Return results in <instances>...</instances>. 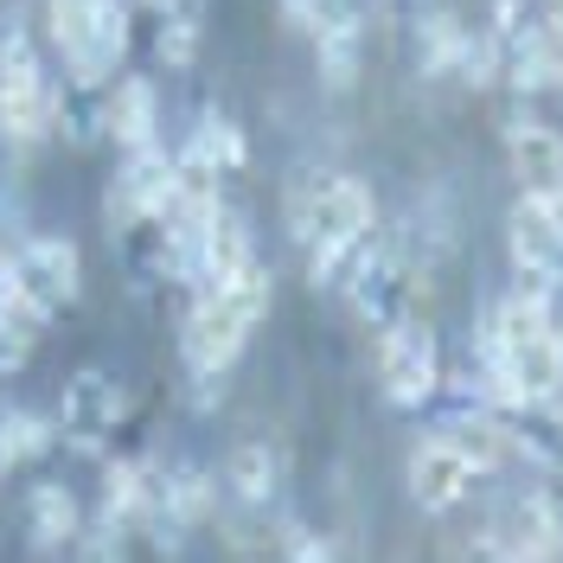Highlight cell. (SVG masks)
I'll list each match as a JSON object with an SVG mask.
<instances>
[{"label":"cell","instance_id":"7a4b0ae2","mask_svg":"<svg viewBox=\"0 0 563 563\" xmlns=\"http://www.w3.org/2000/svg\"><path fill=\"white\" fill-rule=\"evenodd\" d=\"M269 295L276 282L263 263H250L244 276L199 288L192 295V314L179 327V358H186V378H231V365L244 358L256 320L269 314Z\"/></svg>","mask_w":563,"mask_h":563},{"label":"cell","instance_id":"9c48e42d","mask_svg":"<svg viewBox=\"0 0 563 563\" xmlns=\"http://www.w3.org/2000/svg\"><path fill=\"white\" fill-rule=\"evenodd\" d=\"M481 481H487V467L467 455L455 435H442V429L422 435L417 449H410V467H404V487H410V499H417V512H429V519L467 506Z\"/></svg>","mask_w":563,"mask_h":563},{"label":"cell","instance_id":"2e32d148","mask_svg":"<svg viewBox=\"0 0 563 563\" xmlns=\"http://www.w3.org/2000/svg\"><path fill=\"white\" fill-rule=\"evenodd\" d=\"M282 449L276 442H238L231 449V461H224V493L238 499V506H250V512H269L282 499Z\"/></svg>","mask_w":563,"mask_h":563},{"label":"cell","instance_id":"d4e9b609","mask_svg":"<svg viewBox=\"0 0 563 563\" xmlns=\"http://www.w3.org/2000/svg\"><path fill=\"white\" fill-rule=\"evenodd\" d=\"M544 211H551V224L563 231V186H551V192H544Z\"/></svg>","mask_w":563,"mask_h":563},{"label":"cell","instance_id":"cb8c5ba5","mask_svg":"<svg viewBox=\"0 0 563 563\" xmlns=\"http://www.w3.org/2000/svg\"><path fill=\"white\" fill-rule=\"evenodd\" d=\"M52 417H38V410H26V404H13V422H7V461H13V474L20 467H33L45 449H52Z\"/></svg>","mask_w":563,"mask_h":563},{"label":"cell","instance_id":"e0dca14e","mask_svg":"<svg viewBox=\"0 0 563 563\" xmlns=\"http://www.w3.org/2000/svg\"><path fill=\"white\" fill-rule=\"evenodd\" d=\"M77 531H84L77 493L58 487V481H38L26 493V544L33 551H77Z\"/></svg>","mask_w":563,"mask_h":563},{"label":"cell","instance_id":"7c38bea8","mask_svg":"<svg viewBox=\"0 0 563 563\" xmlns=\"http://www.w3.org/2000/svg\"><path fill=\"white\" fill-rule=\"evenodd\" d=\"M506 161H512L519 186L538 192V199H544L551 186H563V135L551 122H538L531 109H519V115L506 122Z\"/></svg>","mask_w":563,"mask_h":563},{"label":"cell","instance_id":"277c9868","mask_svg":"<svg viewBox=\"0 0 563 563\" xmlns=\"http://www.w3.org/2000/svg\"><path fill=\"white\" fill-rule=\"evenodd\" d=\"M52 103H58V84L45 77V58H38L33 33H26V13L13 7L0 20V135L20 154L38 147L52 135Z\"/></svg>","mask_w":563,"mask_h":563},{"label":"cell","instance_id":"5b68a950","mask_svg":"<svg viewBox=\"0 0 563 563\" xmlns=\"http://www.w3.org/2000/svg\"><path fill=\"white\" fill-rule=\"evenodd\" d=\"M340 295L346 308L365 327H390L417 301V256H410V238L404 231H372L365 250L352 256V269L340 276Z\"/></svg>","mask_w":563,"mask_h":563},{"label":"cell","instance_id":"d6986e66","mask_svg":"<svg viewBox=\"0 0 563 563\" xmlns=\"http://www.w3.org/2000/svg\"><path fill=\"white\" fill-rule=\"evenodd\" d=\"M410 38H417V65L429 70V77H455L467 26H461L449 7H422V13H410Z\"/></svg>","mask_w":563,"mask_h":563},{"label":"cell","instance_id":"ffe728a7","mask_svg":"<svg viewBox=\"0 0 563 563\" xmlns=\"http://www.w3.org/2000/svg\"><path fill=\"white\" fill-rule=\"evenodd\" d=\"M97 519H109V526H122V531L147 526V461H109Z\"/></svg>","mask_w":563,"mask_h":563},{"label":"cell","instance_id":"9a60e30c","mask_svg":"<svg viewBox=\"0 0 563 563\" xmlns=\"http://www.w3.org/2000/svg\"><path fill=\"white\" fill-rule=\"evenodd\" d=\"M512 538H499L506 558H558L563 551V506L551 487H526L512 499Z\"/></svg>","mask_w":563,"mask_h":563},{"label":"cell","instance_id":"8fae6325","mask_svg":"<svg viewBox=\"0 0 563 563\" xmlns=\"http://www.w3.org/2000/svg\"><path fill=\"white\" fill-rule=\"evenodd\" d=\"M493 417L512 435V455L526 467H558L563 474V390L558 397H512Z\"/></svg>","mask_w":563,"mask_h":563},{"label":"cell","instance_id":"52a82bcc","mask_svg":"<svg viewBox=\"0 0 563 563\" xmlns=\"http://www.w3.org/2000/svg\"><path fill=\"white\" fill-rule=\"evenodd\" d=\"M122 422H129V390L115 385V372H103V365L70 372L65 390H58V417H52V429L65 435L77 455H109L115 435H122Z\"/></svg>","mask_w":563,"mask_h":563},{"label":"cell","instance_id":"7402d4cb","mask_svg":"<svg viewBox=\"0 0 563 563\" xmlns=\"http://www.w3.org/2000/svg\"><path fill=\"white\" fill-rule=\"evenodd\" d=\"M199 38H206V7L199 0H179L161 13V33H154V58L167 70H186L199 58Z\"/></svg>","mask_w":563,"mask_h":563},{"label":"cell","instance_id":"6da1fadb","mask_svg":"<svg viewBox=\"0 0 563 563\" xmlns=\"http://www.w3.org/2000/svg\"><path fill=\"white\" fill-rule=\"evenodd\" d=\"M288 231H295V244L308 250L314 288H340L352 256L378 231V199H372V186L358 174L314 167V174L295 179V192H288Z\"/></svg>","mask_w":563,"mask_h":563},{"label":"cell","instance_id":"ba28073f","mask_svg":"<svg viewBox=\"0 0 563 563\" xmlns=\"http://www.w3.org/2000/svg\"><path fill=\"white\" fill-rule=\"evenodd\" d=\"M7 288L52 327L84 295V256L70 238H26L20 250H7Z\"/></svg>","mask_w":563,"mask_h":563},{"label":"cell","instance_id":"484cf974","mask_svg":"<svg viewBox=\"0 0 563 563\" xmlns=\"http://www.w3.org/2000/svg\"><path fill=\"white\" fill-rule=\"evenodd\" d=\"M378 7H385V13H404V20H410V13H422V7H429V0H378Z\"/></svg>","mask_w":563,"mask_h":563},{"label":"cell","instance_id":"44dd1931","mask_svg":"<svg viewBox=\"0 0 563 563\" xmlns=\"http://www.w3.org/2000/svg\"><path fill=\"white\" fill-rule=\"evenodd\" d=\"M186 147H199V154H206V161H211L224 179L250 167V135H244V129H238V122H231L218 103L199 115V129H192V141H186Z\"/></svg>","mask_w":563,"mask_h":563},{"label":"cell","instance_id":"ac0fdd59","mask_svg":"<svg viewBox=\"0 0 563 563\" xmlns=\"http://www.w3.org/2000/svg\"><path fill=\"white\" fill-rule=\"evenodd\" d=\"M282 26H295V33H372V20H378V0H276Z\"/></svg>","mask_w":563,"mask_h":563},{"label":"cell","instance_id":"4316f807","mask_svg":"<svg viewBox=\"0 0 563 563\" xmlns=\"http://www.w3.org/2000/svg\"><path fill=\"white\" fill-rule=\"evenodd\" d=\"M141 7H154V13H167V7H179V0H141Z\"/></svg>","mask_w":563,"mask_h":563},{"label":"cell","instance_id":"603a6c76","mask_svg":"<svg viewBox=\"0 0 563 563\" xmlns=\"http://www.w3.org/2000/svg\"><path fill=\"white\" fill-rule=\"evenodd\" d=\"M314 70L333 97H346L352 84L365 77V33H320L314 38Z\"/></svg>","mask_w":563,"mask_h":563},{"label":"cell","instance_id":"5bb4252c","mask_svg":"<svg viewBox=\"0 0 563 563\" xmlns=\"http://www.w3.org/2000/svg\"><path fill=\"white\" fill-rule=\"evenodd\" d=\"M250 263H256V238H250L244 211L218 206L206 218V244H199V276H192V288H218V282L244 276Z\"/></svg>","mask_w":563,"mask_h":563},{"label":"cell","instance_id":"4fadbf2b","mask_svg":"<svg viewBox=\"0 0 563 563\" xmlns=\"http://www.w3.org/2000/svg\"><path fill=\"white\" fill-rule=\"evenodd\" d=\"M103 135L129 154V147H154L161 141V97L147 77H109L103 97Z\"/></svg>","mask_w":563,"mask_h":563},{"label":"cell","instance_id":"3957f363","mask_svg":"<svg viewBox=\"0 0 563 563\" xmlns=\"http://www.w3.org/2000/svg\"><path fill=\"white\" fill-rule=\"evenodd\" d=\"M45 33L65 65L70 90H109L135 45V7L129 0H45Z\"/></svg>","mask_w":563,"mask_h":563},{"label":"cell","instance_id":"8992f818","mask_svg":"<svg viewBox=\"0 0 563 563\" xmlns=\"http://www.w3.org/2000/svg\"><path fill=\"white\" fill-rule=\"evenodd\" d=\"M385 340H378V390H385L397 410H422V404H435L442 397V340H435V327L429 314L417 308H404V314L378 327Z\"/></svg>","mask_w":563,"mask_h":563},{"label":"cell","instance_id":"30bf717a","mask_svg":"<svg viewBox=\"0 0 563 563\" xmlns=\"http://www.w3.org/2000/svg\"><path fill=\"white\" fill-rule=\"evenodd\" d=\"M167 174H174V154L154 141V147H129L109 174V192H103V211H109V231H135L141 218L154 211V199L167 192Z\"/></svg>","mask_w":563,"mask_h":563}]
</instances>
